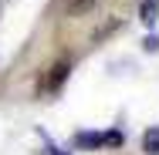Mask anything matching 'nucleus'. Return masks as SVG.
Listing matches in <instances>:
<instances>
[{
	"label": "nucleus",
	"mask_w": 159,
	"mask_h": 155,
	"mask_svg": "<svg viewBox=\"0 0 159 155\" xmlns=\"http://www.w3.org/2000/svg\"><path fill=\"white\" fill-rule=\"evenodd\" d=\"M105 145H122V131H108L105 135Z\"/></svg>",
	"instance_id": "6"
},
{
	"label": "nucleus",
	"mask_w": 159,
	"mask_h": 155,
	"mask_svg": "<svg viewBox=\"0 0 159 155\" xmlns=\"http://www.w3.org/2000/svg\"><path fill=\"white\" fill-rule=\"evenodd\" d=\"M68 71H71V64L68 61H58L48 67V74H44V81H41V91H58L64 81H68Z\"/></svg>",
	"instance_id": "1"
},
{
	"label": "nucleus",
	"mask_w": 159,
	"mask_h": 155,
	"mask_svg": "<svg viewBox=\"0 0 159 155\" xmlns=\"http://www.w3.org/2000/svg\"><path fill=\"white\" fill-rule=\"evenodd\" d=\"M98 0H64V14L68 17H85L88 10H95Z\"/></svg>",
	"instance_id": "2"
},
{
	"label": "nucleus",
	"mask_w": 159,
	"mask_h": 155,
	"mask_svg": "<svg viewBox=\"0 0 159 155\" xmlns=\"http://www.w3.org/2000/svg\"><path fill=\"white\" fill-rule=\"evenodd\" d=\"M75 142H78V149H98V145H105V135H95V131H81Z\"/></svg>",
	"instance_id": "4"
},
{
	"label": "nucleus",
	"mask_w": 159,
	"mask_h": 155,
	"mask_svg": "<svg viewBox=\"0 0 159 155\" xmlns=\"http://www.w3.org/2000/svg\"><path fill=\"white\" fill-rule=\"evenodd\" d=\"M142 44H146V51H156V47H159V41H156V37H146Z\"/></svg>",
	"instance_id": "7"
},
{
	"label": "nucleus",
	"mask_w": 159,
	"mask_h": 155,
	"mask_svg": "<svg viewBox=\"0 0 159 155\" xmlns=\"http://www.w3.org/2000/svg\"><path fill=\"white\" fill-rule=\"evenodd\" d=\"M156 17H159V3L156 0H142L139 3V20L142 24H156Z\"/></svg>",
	"instance_id": "3"
},
{
	"label": "nucleus",
	"mask_w": 159,
	"mask_h": 155,
	"mask_svg": "<svg viewBox=\"0 0 159 155\" xmlns=\"http://www.w3.org/2000/svg\"><path fill=\"white\" fill-rule=\"evenodd\" d=\"M142 152L159 155V128H149V131L142 135Z\"/></svg>",
	"instance_id": "5"
},
{
	"label": "nucleus",
	"mask_w": 159,
	"mask_h": 155,
	"mask_svg": "<svg viewBox=\"0 0 159 155\" xmlns=\"http://www.w3.org/2000/svg\"><path fill=\"white\" fill-rule=\"evenodd\" d=\"M156 3H159V0H156Z\"/></svg>",
	"instance_id": "8"
}]
</instances>
